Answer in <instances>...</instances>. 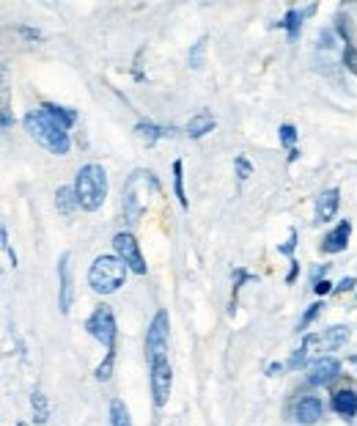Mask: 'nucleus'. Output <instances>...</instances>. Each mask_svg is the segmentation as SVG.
Wrapping results in <instances>:
<instances>
[{
	"instance_id": "a878e982",
	"label": "nucleus",
	"mask_w": 357,
	"mask_h": 426,
	"mask_svg": "<svg viewBox=\"0 0 357 426\" xmlns=\"http://www.w3.org/2000/svg\"><path fill=\"white\" fill-rule=\"evenodd\" d=\"M321 311H324V300L311 303V306L305 308V313L300 316V322H297V333H302V336H305V333H308V328H311V325H314V322H316V319L321 316Z\"/></svg>"
},
{
	"instance_id": "a211bd4d",
	"label": "nucleus",
	"mask_w": 357,
	"mask_h": 426,
	"mask_svg": "<svg viewBox=\"0 0 357 426\" xmlns=\"http://www.w3.org/2000/svg\"><path fill=\"white\" fill-rule=\"evenodd\" d=\"M349 338H352V333H349L346 325H333V328H327L321 333V347H324V352H336V349L346 347Z\"/></svg>"
},
{
	"instance_id": "5701e85b",
	"label": "nucleus",
	"mask_w": 357,
	"mask_h": 426,
	"mask_svg": "<svg viewBox=\"0 0 357 426\" xmlns=\"http://www.w3.org/2000/svg\"><path fill=\"white\" fill-rule=\"evenodd\" d=\"M115 374V349H108L105 358L99 360V366L94 368V380L96 383H110Z\"/></svg>"
},
{
	"instance_id": "20e7f679",
	"label": "nucleus",
	"mask_w": 357,
	"mask_h": 426,
	"mask_svg": "<svg viewBox=\"0 0 357 426\" xmlns=\"http://www.w3.org/2000/svg\"><path fill=\"white\" fill-rule=\"evenodd\" d=\"M146 187H160V182L154 179V174L143 171V168L132 171V176L124 185V193H121V212H124V220L130 226H135L146 212V201H149V190Z\"/></svg>"
},
{
	"instance_id": "6e6552de",
	"label": "nucleus",
	"mask_w": 357,
	"mask_h": 426,
	"mask_svg": "<svg viewBox=\"0 0 357 426\" xmlns=\"http://www.w3.org/2000/svg\"><path fill=\"white\" fill-rule=\"evenodd\" d=\"M113 251L115 256L130 267V272L135 275H146V259H143V253H140V242H138V237L132 232H118L113 237Z\"/></svg>"
},
{
	"instance_id": "f03ea898",
	"label": "nucleus",
	"mask_w": 357,
	"mask_h": 426,
	"mask_svg": "<svg viewBox=\"0 0 357 426\" xmlns=\"http://www.w3.org/2000/svg\"><path fill=\"white\" fill-rule=\"evenodd\" d=\"M75 195L83 212H96L102 209L108 198V171L99 162H86L75 174Z\"/></svg>"
},
{
	"instance_id": "f8f14e48",
	"label": "nucleus",
	"mask_w": 357,
	"mask_h": 426,
	"mask_svg": "<svg viewBox=\"0 0 357 426\" xmlns=\"http://www.w3.org/2000/svg\"><path fill=\"white\" fill-rule=\"evenodd\" d=\"M330 410H333L338 418H343V421L357 418V388L352 385L336 388L333 396H330Z\"/></svg>"
},
{
	"instance_id": "f257e3e1",
	"label": "nucleus",
	"mask_w": 357,
	"mask_h": 426,
	"mask_svg": "<svg viewBox=\"0 0 357 426\" xmlns=\"http://www.w3.org/2000/svg\"><path fill=\"white\" fill-rule=\"evenodd\" d=\"M22 127H25V133L33 137L41 149H47L50 155H58V157L69 155V149H72V137H69V133H66L61 124H56L41 108L28 110L25 118H22Z\"/></svg>"
},
{
	"instance_id": "4468645a",
	"label": "nucleus",
	"mask_w": 357,
	"mask_h": 426,
	"mask_svg": "<svg viewBox=\"0 0 357 426\" xmlns=\"http://www.w3.org/2000/svg\"><path fill=\"white\" fill-rule=\"evenodd\" d=\"M341 207V190L338 187H330V190H321L316 198V207H314V220L316 223H330L336 220Z\"/></svg>"
},
{
	"instance_id": "79ce46f5",
	"label": "nucleus",
	"mask_w": 357,
	"mask_h": 426,
	"mask_svg": "<svg viewBox=\"0 0 357 426\" xmlns=\"http://www.w3.org/2000/svg\"><path fill=\"white\" fill-rule=\"evenodd\" d=\"M349 360H352V366L357 368V355H352V358H349Z\"/></svg>"
},
{
	"instance_id": "f3484780",
	"label": "nucleus",
	"mask_w": 357,
	"mask_h": 426,
	"mask_svg": "<svg viewBox=\"0 0 357 426\" xmlns=\"http://www.w3.org/2000/svg\"><path fill=\"white\" fill-rule=\"evenodd\" d=\"M173 133V127H160V124H154V121H138L135 124V135L140 143H146V146H154L160 137H168Z\"/></svg>"
},
{
	"instance_id": "cd10ccee",
	"label": "nucleus",
	"mask_w": 357,
	"mask_h": 426,
	"mask_svg": "<svg viewBox=\"0 0 357 426\" xmlns=\"http://www.w3.org/2000/svg\"><path fill=\"white\" fill-rule=\"evenodd\" d=\"M0 245H3V251L9 256V264L17 270L19 267V259H17V251H14V245H11V239H9V229H6V223L0 226Z\"/></svg>"
},
{
	"instance_id": "9d476101",
	"label": "nucleus",
	"mask_w": 357,
	"mask_h": 426,
	"mask_svg": "<svg viewBox=\"0 0 357 426\" xmlns=\"http://www.w3.org/2000/svg\"><path fill=\"white\" fill-rule=\"evenodd\" d=\"M75 303V278H72V253H61L58 259V308L69 316Z\"/></svg>"
},
{
	"instance_id": "423d86ee",
	"label": "nucleus",
	"mask_w": 357,
	"mask_h": 426,
	"mask_svg": "<svg viewBox=\"0 0 357 426\" xmlns=\"http://www.w3.org/2000/svg\"><path fill=\"white\" fill-rule=\"evenodd\" d=\"M149 388H151V402L157 410L170 402L173 393V368H170L168 358H157L149 363Z\"/></svg>"
},
{
	"instance_id": "c03bdc74",
	"label": "nucleus",
	"mask_w": 357,
	"mask_h": 426,
	"mask_svg": "<svg viewBox=\"0 0 357 426\" xmlns=\"http://www.w3.org/2000/svg\"><path fill=\"white\" fill-rule=\"evenodd\" d=\"M355 300H357V294H355Z\"/></svg>"
},
{
	"instance_id": "39448f33",
	"label": "nucleus",
	"mask_w": 357,
	"mask_h": 426,
	"mask_svg": "<svg viewBox=\"0 0 357 426\" xmlns=\"http://www.w3.org/2000/svg\"><path fill=\"white\" fill-rule=\"evenodd\" d=\"M86 333L105 349H115V341H118V322H115L113 308L105 306V303H99V306L91 311V316L86 319Z\"/></svg>"
},
{
	"instance_id": "a19ab883",
	"label": "nucleus",
	"mask_w": 357,
	"mask_h": 426,
	"mask_svg": "<svg viewBox=\"0 0 357 426\" xmlns=\"http://www.w3.org/2000/svg\"><path fill=\"white\" fill-rule=\"evenodd\" d=\"M297 157H300V149H297V146L289 149V162H297Z\"/></svg>"
},
{
	"instance_id": "9b49d317",
	"label": "nucleus",
	"mask_w": 357,
	"mask_h": 426,
	"mask_svg": "<svg viewBox=\"0 0 357 426\" xmlns=\"http://www.w3.org/2000/svg\"><path fill=\"white\" fill-rule=\"evenodd\" d=\"M324 402H321V396H314V393H308V396H300L294 405H291V418H294V424L300 426H316L324 418Z\"/></svg>"
},
{
	"instance_id": "58836bf2",
	"label": "nucleus",
	"mask_w": 357,
	"mask_h": 426,
	"mask_svg": "<svg viewBox=\"0 0 357 426\" xmlns=\"http://www.w3.org/2000/svg\"><path fill=\"white\" fill-rule=\"evenodd\" d=\"M283 371H286V363H281V360H272V363L267 366V377H281Z\"/></svg>"
},
{
	"instance_id": "7c9ffc66",
	"label": "nucleus",
	"mask_w": 357,
	"mask_h": 426,
	"mask_svg": "<svg viewBox=\"0 0 357 426\" xmlns=\"http://www.w3.org/2000/svg\"><path fill=\"white\" fill-rule=\"evenodd\" d=\"M0 127L3 133H9L14 127V118H11V108H9V91H3V110H0Z\"/></svg>"
},
{
	"instance_id": "2eb2a0df",
	"label": "nucleus",
	"mask_w": 357,
	"mask_h": 426,
	"mask_svg": "<svg viewBox=\"0 0 357 426\" xmlns=\"http://www.w3.org/2000/svg\"><path fill=\"white\" fill-rule=\"evenodd\" d=\"M214 127H217L214 116H212L209 110H198L195 116H190L187 127H185V133H187V137H192V140H201V137L209 135V133H212Z\"/></svg>"
},
{
	"instance_id": "c756f323",
	"label": "nucleus",
	"mask_w": 357,
	"mask_h": 426,
	"mask_svg": "<svg viewBox=\"0 0 357 426\" xmlns=\"http://www.w3.org/2000/svg\"><path fill=\"white\" fill-rule=\"evenodd\" d=\"M234 171H237V179H239V182H247V179L253 176V165H250L247 157L239 155V157H234Z\"/></svg>"
},
{
	"instance_id": "6ab92c4d",
	"label": "nucleus",
	"mask_w": 357,
	"mask_h": 426,
	"mask_svg": "<svg viewBox=\"0 0 357 426\" xmlns=\"http://www.w3.org/2000/svg\"><path fill=\"white\" fill-rule=\"evenodd\" d=\"M50 415H53V410H50V399L44 396V390H41V388H33V393H31V418H33V424L44 426L47 421H50Z\"/></svg>"
},
{
	"instance_id": "1a4fd4ad",
	"label": "nucleus",
	"mask_w": 357,
	"mask_h": 426,
	"mask_svg": "<svg viewBox=\"0 0 357 426\" xmlns=\"http://www.w3.org/2000/svg\"><path fill=\"white\" fill-rule=\"evenodd\" d=\"M343 374V363L333 355H319L314 358V363L305 368V383L311 388H327L333 385Z\"/></svg>"
},
{
	"instance_id": "ddd939ff",
	"label": "nucleus",
	"mask_w": 357,
	"mask_h": 426,
	"mask_svg": "<svg viewBox=\"0 0 357 426\" xmlns=\"http://www.w3.org/2000/svg\"><path fill=\"white\" fill-rule=\"evenodd\" d=\"M349 237H352V223L349 220H341L338 226H333L330 232L321 237V253L327 256H336V253H343L349 248Z\"/></svg>"
},
{
	"instance_id": "37998d69",
	"label": "nucleus",
	"mask_w": 357,
	"mask_h": 426,
	"mask_svg": "<svg viewBox=\"0 0 357 426\" xmlns=\"http://www.w3.org/2000/svg\"><path fill=\"white\" fill-rule=\"evenodd\" d=\"M14 426H25V424H22V421H17V424H14Z\"/></svg>"
},
{
	"instance_id": "2f4dec72",
	"label": "nucleus",
	"mask_w": 357,
	"mask_h": 426,
	"mask_svg": "<svg viewBox=\"0 0 357 426\" xmlns=\"http://www.w3.org/2000/svg\"><path fill=\"white\" fill-rule=\"evenodd\" d=\"M297 239H300L297 229H289V239H286L281 248H278V253H281V256H289V259H294V248H297Z\"/></svg>"
},
{
	"instance_id": "aec40b11",
	"label": "nucleus",
	"mask_w": 357,
	"mask_h": 426,
	"mask_svg": "<svg viewBox=\"0 0 357 426\" xmlns=\"http://www.w3.org/2000/svg\"><path fill=\"white\" fill-rule=\"evenodd\" d=\"M302 20H305V11H302V9H289V11L283 14V20L278 22V28H283V31L289 33V41H291V44L300 39Z\"/></svg>"
},
{
	"instance_id": "bb28decb",
	"label": "nucleus",
	"mask_w": 357,
	"mask_h": 426,
	"mask_svg": "<svg viewBox=\"0 0 357 426\" xmlns=\"http://www.w3.org/2000/svg\"><path fill=\"white\" fill-rule=\"evenodd\" d=\"M204 53H207V36H201V39L192 44V50H190L187 63L192 69H204Z\"/></svg>"
},
{
	"instance_id": "dca6fc26",
	"label": "nucleus",
	"mask_w": 357,
	"mask_h": 426,
	"mask_svg": "<svg viewBox=\"0 0 357 426\" xmlns=\"http://www.w3.org/2000/svg\"><path fill=\"white\" fill-rule=\"evenodd\" d=\"M41 110L53 118L56 124H61L66 133H69V130H75V124H77L75 108H63V105H58V102H44V105H41Z\"/></svg>"
},
{
	"instance_id": "f704fd0d",
	"label": "nucleus",
	"mask_w": 357,
	"mask_h": 426,
	"mask_svg": "<svg viewBox=\"0 0 357 426\" xmlns=\"http://www.w3.org/2000/svg\"><path fill=\"white\" fill-rule=\"evenodd\" d=\"M17 33L22 36V39H28V41H38V39H41V31H38V28H28V25H17Z\"/></svg>"
},
{
	"instance_id": "4c0bfd02",
	"label": "nucleus",
	"mask_w": 357,
	"mask_h": 426,
	"mask_svg": "<svg viewBox=\"0 0 357 426\" xmlns=\"http://www.w3.org/2000/svg\"><path fill=\"white\" fill-rule=\"evenodd\" d=\"M289 264H291V267H289V272H286V284H294V281H297V275H300V261H297V259H291Z\"/></svg>"
},
{
	"instance_id": "4be33fe9",
	"label": "nucleus",
	"mask_w": 357,
	"mask_h": 426,
	"mask_svg": "<svg viewBox=\"0 0 357 426\" xmlns=\"http://www.w3.org/2000/svg\"><path fill=\"white\" fill-rule=\"evenodd\" d=\"M56 207H58V212H61V214H75V209H80V204H77V195H75V187H58Z\"/></svg>"
},
{
	"instance_id": "ea45409f",
	"label": "nucleus",
	"mask_w": 357,
	"mask_h": 426,
	"mask_svg": "<svg viewBox=\"0 0 357 426\" xmlns=\"http://www.w3.org/2000/svg\"><path fill=\"white\" fill-rule=\"evenodd\" d=\"M319 44L324 47V50H330V47H333V31H324V33H319Z\"/></svg>"
},
{
	"instance_id": "0eeeda50",
	"label": "nucleus",
	"mask_w": 357,
	"mask_h": 426,
	"mask_svg": "<svg viewBox=\"0 0 357 426\" xmlns=\"http://www.w3.org/2000/svg\"><path fill=\"white\" fill-rule=\"evenodd\" d=\"M168 336H170V316L165 308L154 313L146 330V363L157 360V358H168Z\"/></svg>"
},
{
	"instance_id": "473e14b6",
	"label": "nucleus",
	"mask_w": 357,
	"mask_h": 426,
	"mask_svg": "<svg viewBox=\"0 0 357 426\" xmlns=\"http://www.w3.org/2000/svg\"><path fill=\"white\" fill-rule=\"evenodd\" d=\"M343 66L357 75V47H346V50H343Z\"/></svg>"
},
{
	"instance_id": "412c9836",
	"label": "nucleus",
	"mask_w": 357,
	"mask_h": 426,
	"mask_svg": "<svg viewBox=\"0 0 357 426\" xmlns=\"http://www.w3.org/2000/svg\"><path fill=\"white\" fill-rule=\"evenodd\" d=\"M108 418H110V426H132L130 407L124 405V399H110V405H108Z\"/></svg>"
},
{
	"instance_id": "b1692460",
	"label": "nucleus",
	"mask_w": 357,
	"mask_h": 426,
	"mask_svg": "<svg viewBox=\"0 0 357 426\" xmlns=\"http://www.w3.org/2000/svg\"><path fill=\"white\" fill-rule=\"evenodd\" d=\"M173 193H176L179 207L187 209L190 204H187V193H185V162H182V160L173 162Z\"/></svg>"
},
{
	"instance_id": "c85d7f7f",
	"label": "nucleus",
	"mask_w": 357,
	"mask_h": 426,
	"mask_svg": "<svg viewBox=\"0 0 357 426\" xmlns=\"http://www.w3.org/2000/svg\"><path fill=\"white\" fill-rule=\"evenodd\" d=\"M278 140H281V146H286V149H294V143H297V127L294 124H281Z\"/></svg>"
},
{
	"instance_id": "393cba45",
	"label": "nucleus",
	"mask_w": 357,
	"mask_h": 426,
	"mask_svg": "<svg viewBox=\"0 0 357 426\" xmlns=\"http://www.w3.org/2000/svg\"><path fill=\"white\" fill-rule=\"evenodd\" d=\"M231 278H234V291H231V303H228V313H234V311H237V303H239V289H242V284H247V281H256V275H250L247 270H242V267H237V270L231 272Z\"/></svg>"
},
{
	"instance_id": "72a5a7b5",
	"label": "nucleus",
	"mask_w": 357,
	"mask_h": 426,
	"mask_svg": "<svg viewBox=\"0 0 357 426\" xmlns=\"http://www.w3.org/2000/svg\"><path fill=\"white\" fill-rule=\"evenodd\" d=\"M355 286H357V278L346 275V278H341L338 284H336V291H333V294H346V291H352Z\"/></svg>"
},
{
	"instance_id": "c9c22d12",
	"label": "nucleus",
	"mask_w": 357,
	"mask_h": 426,
	"mask_svg": "<svg viewBox=\"0 0 357 426\" xmlns=\"http://www.w3.org/2000/svg\"><path fill=\"white\" fill-rule=\"evenodd\" d=\"M333 291H336V286H333L327 278H324V281H319V284L314 286V294H316L319 300H324V297H327V294H333Z\"/></svg>"
},
{
	"instance_id": "7ed1b4c3",
	"label": "nucleus",
	"mask_w": 357,
	"mask_h": 426,
	"mask_svg": "<svg viewBox=\"0 0 357 426\" xmlns=\"http://www.w3.org/2000/svg\"><path fill=\"white\" fill-rule=\"evenodd\" d=\"M127 275H130V267L115 253H105V256H96L88 267V286L96 294H115L127 284Z\"/></svg>"
},
{
	"instance_id": "e433bc0d",
	"label": "nucleus",
	"mask_w": 357,
	"mask_h": 426,
	"mask_svg": "<svg viewBox=\"0 0 357 426\" xmlns=\"http://www.w3.org/2000/svg\"><path fill=\"white\" fill-rule=\"evenodd\" d=\"M327 272H330V264H321V267H316V270L311 272V284L316 286L319 281H324V278H327Z\"/></svg>"
}]
</instances>
